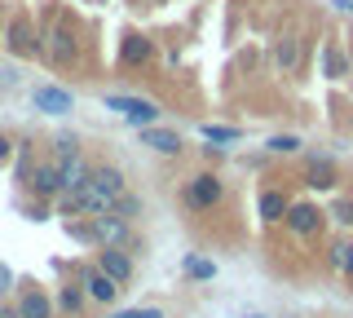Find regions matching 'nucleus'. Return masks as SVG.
I'll return each instance as SVG.
<instances>
[{"label": "nucleus", "instance_id": "20e7f679", "mask_svg": "<svg viewBox=\"0 0 353 318\" xmlns=\"http://www.w3.org/2000/svg\"><path fill=\"white\" fill-rule=\"evenodd\" d=\"M84 288H88V296H93V301H102V305H110L119 296V283L110 279L106 270H84Z\"/></svg>", "mask_w": 353, "mask_h": 318}, {"label": "nucleus", "instance_id": "aec40b11", "mask_svg": "<svg viewBox=\"0 0 353 318\" xmlns=\"http://www.w3.org/2000/svg\"><path fill=\"white\" fill-rule=\"evenodd\" d=\"M208 141H239V128H225V124H208L203 128Z\"/></svg>", "mask_w": 353, "mask_h": 318}, {"label": "nucleus", "instance_id": "2eb2a0df", "mask_svg": "<svg viewBox=\"0 0 353 318\" xmlns=\"http://www.w3.org/2000/svg\"><path fill=\"white\" fill-rule=\"evenodd\" d=\"M323 71L331 75V80H340V75L349 71V58H345L340 49H327V53H323Z\"/></svg>", "mask_w": 353, "mask_h": 318}, {"label": "nucleus", "instance_id": "7ed1b4c3", "mask_svg": "<svg viewBox=\"0 0 353 318\" xmlns=\"http://www.w3.org/2000/svg\"><path fill=\"white\" fill-rule=\"evenodd\" d=\"M58 181H62V190H80V186L88 181V163L75 155H58Z\"/></svg>", "mask_w": 353, "mask_h": 318}, {"label": "nucleus", "instance_id": "6ab92c4d", "mask_svg": "<svg viewBox=\"0 0 353 318\" xmlns=\"http://www.w3.org/2000/svg\"><path fill=\"white\" fill-rule=\"evenodd\" d=\"M185 274H190V279H212L216 266H212V261H199V257H190V261H185Z\"/></svg>", "mask_w": 353, "mask_h": 318}, {"label": "nucleus", "instance_id": "cd10ccee", "mask_svg": "<svg viewBox=\"0 0 353 318\" xmlns=\"http://www.w3.org/2000/svg\"><path fill=\"white\" fill-rule=\"evenodd\" d=\"M0 318H22V314L18 310H0Z\"/></svg>", "mask_w": 353, "mask_h": 318}, {"label": "nucleus", "instance_id": "1a4fd4ad", "mask_svg": "<svg viewBox=\"0 0 353 318\" xmlns=\"http://www.w3.org/2000/svg\"><path fill=\"white\" fill-rule=\"evenodd\" d=\"M88 181H93L97 190L106 195V199H119V195H124V177H119L115 168H97V172H88Z\"/></svg>", "mask_w": 353, "mask_h": 318}, {"label": "nucleus", "instance_id": "dca6fc26", "mask_svg": "<svg viewBox=\"0 0 353 318\" xmlns=\"http://www.w3.org/2000/svg\"><path fill=\"white\" fill-rule=\"evenodd\" d=\"M146 58H150V40L128 36V40H124V62H146Z\"/></svg>", "mask_w": 353, "mask_h": 318}, {"label": "nucleus", "instance_id": "a878e982", "mask_svg": "<svg viewBox=\"0 0 353 318\" xmlns=\"http://www.w3.org/2000/svg\"><path fill=\"white\" fill-rule=\"evenodd\" d=\"M5 155H9V137L0 133V159H5Z\"/></svg>", "mask_w": 353, "mask_h": 318}, {"label": "nucleus", "instance_id": "c85d7f7f", "mask_svg": "<svg viewBox=\"0 0 353 318\" xmlns=\"http://www.w3.org/2000/svg\"><path fill=\"white\" fill-rule=\"evenodd\" d=\"M243 318H261V314H243Z\"/></svg>", "mask_w": 353, "mask_h": 318}, {"label": "nucleus", "instance_id": "b1692460", "mask_svg": "<svg viewBox=\"0 0 353 318\" xmlns=\"http://www.w3.org/2000/svg\"><path fill=\"white\" fill-rule=\"evenodd\" d=\"M80 301H84V296L75 292V288H66V292H62V305H66V310H80Z\"/></svg>", "mask_w": 353, "mask_h": 318}, {"label": "nucleus", "instance_id": "412c9836", "mask_svg": "<svg viewBox=\"0 0 353 318\" xmlns=\"http://www.w3.org/2000/svg\"><path fill=\"white\" fill-rule=\"evenodd\" d=\"M309 186L327 190V186H331V163H323V159H318V163H314V172H309Z\"/></svg>", "mask_w": 353, "mask_h": 318}, {"label": "nucleus", "instance_id": "423d86ee", "mask_svg": "<svg viewBox=\"0 0 353 318\" xmlns=\"http://www.w3.org/2000/svg\"><path fill=\"white\" fill-rule=\"evenodd\" d=\"M36 106H40V111H49V115H66V111H71V93L44 84V89H36Z\"/></svg>", "mask_w": 353, "mask_h": 318}, {"label": "nucleus", "instance_id": "9d476101", "mask_svg": "<svg viewBox=\"0 0 353 318\" xmlns=\"http://www.w3.org/2000/svg\"><path fill=\"white\" fill-rule=\"evenodd\" d=\"M146 146H154L159 155H176V150H181V137L168 133V128H154V124H146Z\"/></svg>", "mask_w": 353, "mask_h": 318}, {"label": "nucleus", "instance_id": "6e6552de", "mask_svg": "<svg viewBox=\"0 0 353 318\" xmlns=\"http://www.w3.org/2000/svg\"><path fill=\"white\" fill-rule=\"evenodd\" d=\"M287 221H292L296 235H314V230H318V208L296 203V208H287Z\"/></svg>", "mask_w": 353, "mask_h": 318}, {"label": "nucleus", "instance_id": "0eeeda50", "mask_svg": "<svg viewBox=\"0 0 353 318\" xmlns=\"http://www.w3.org/2000/svg\"><path fill=\"white\" fill-rule=\"evenodd\" d=\"M97 270H106V274H110L115 283H124L128 274H132V261H128V257H124L119 248H106V252H102V266H97Z\"/></svg>", "mask_w": 353, "mask_h": 318}, {"label": "nucleus", "instance_id": "bb28decb", "mask_svg": "<svg viewBox=\"0 0 353 318\" xmlns=\"http://www.w3.org/2000/svg\"><path fill=\"white\" fill-rule=\"evenodd\" d=\"M0 288H9V270L5 266H0Z\"/></svg>", "mask_w": 353, "mask_h": 318}, {"label": "nucleus", "instance_id": "a211bd4d", "mask_svg": "<svg viewBox=\"0 0 353 318\" xmlns=\"http://www.w3.org/2000/svg\"><path fill=\"white\" fill-rule=\"evenodd\" d=\"M331 261H336V270L353 274V244H336V248H331Z\"/></svg>", "mask_w": 353, "mask_h": 318}, {"label": "nucleus", "instance_id": "9b49d317", "mask_svg": "<svg viewBox=\"0 0 353 318\" xmlns=\"http://www.w3.org/2000/svg\"><path fill=\"white\" fill-rule=\"evenodd\" d=\"M31 186H36L40 195H58V190H62V181H58V163H44V168H36Z\"/></svg>", "mask_w": 353, "mask_h": 318}, {"label": "nucleus", "instance_id": "4468645a", "mask_svg": "<svg viewBox=\"0 0 353 318\" xmlns=\"http://www.w3.org/2000/svg\"><path fill=\"white\" fill-rule=\"evenodd\" d=\"M261 217H265V221H283V217H287V199H283V195H261Z\"/></svg>", "mask_w": 353, "mask_h": 318}, {"label": "nucleus", "instance_id": "4be33fe9", "mask_svg": "<svg viewBox=\"0 0 353 318\" xmlns=\"http://www.w3.org/2000/svg\"><path fill=\"white\" fill-rule=\"evenodd\" d=\"M336 221L340 226H353V199H340L336 203Z\"/></svg>", "mask_w": 353, "mask_h": 318}, {"label": "nucleus", "instance_id": "f8f14e48", "mask_svg": "<svg viewBox=\"0 0 353 318\" xmlns=\"http://www.w3.org/2000/svg\"><path fill=\"white\" fill-rule=\"evenodd\" d=\"M49 310H53L49 296H40V292H27V296H22V305H18L22 318H49Z\"/></svg>", "mask_w": 353, "mask_h": 318}, {"label": "nucleus", "instance_id": "ddd939ff", "mask_svg": "<svg viewBox=\"0 0 353 318\" xmlns=\"http://www.w3.org/2000/svg\"><path fill=\"white\" fill-rule=\"evenodd\" d=\"M49 49H53V58H58V62H71L75 58V36H71V31H53Z\"/></svg>", "mask_w": 353, "mask_h": 318}, {"label": "nucleus", "instance_id": "f03ea898", "mask_svg": "<svg viewBox=\"0 0 353 318\" xmlns=\"http://www.w3.org/2000/svg\"><path fill=\"white\" fill-rule=\"evenodd\" d=\"M106 111H119L124 119H132V124H154V119H159V106L154 102H146V97H128V93H110Z\"/></svg>", "mask_w": 353, "mask_h": 318}, {"label": "nucleus", "instance_id": "39448f33", "mask_svg": "<svg viewBox=\"0 0 353 318\" xmlns=\"http://www.w3.org/2000/svg\"><path fill=\"white\" fill-rule=\"evenodd\" d=\"M185 199H190V203H199V208H212V203L221 199V181H216V177H208V172H203V177H194V181H190V190H185Z\"/></svg>", "mask_w": 353, "mask_h": 318}, {"label": "nucleus", "instance_id": "f257e3e1", "mask_svg": "<svg viewBox=\"0 0 353 318\" xmlns=\"http://www.w3.org/2000/svg\"><path fill=\"white\" fill-rule=\"evenodd\" d=\"M88 235H93L97 244H106V248H124V244H128V226H124V217H119L115 208H106V212H93V226H88Z\"/></svg>", "mask_w": 353, "mask_h": 318}, {"label": "nucleus", "instance_id": "5701e85b", "mask_svg": "<svg viewBox=\"0 0 353 318\" xmlns=\"http://www.w3.org/2000/svg\"><path fill=\"white\" fill-rule=\"evenodd\" d=\"M296 146H301L296 137H274V141H270V150H279V155H287V150H296Z\"/></svg>", "mask_w": 353, "mask_h": 318}, {"label": "nucleus", "instance_id": "393cba45", "mask_svg": "<svg viewBox=\"0 0 353 318\" xmlns=\"http://www.w3.org/2000/svg\"><path fill=\"white\" fill-rule=\"evenodd\" d=\"M115 318H163L159 310H124V314H115Z\"/></svg>", "mask_w": 353, "mask_h": 318}, {"label": "nucleus", "instance_id": "f3484780", "mask_svg": "<svg viewBox=\"0 0 353 318\" xmlns=\"http://www.w3.org/2000/svg\"><path fill=\"white\" fill-rule=\"evenodd\" d=\"M296 62H301V40H283V45H279V67L296 71Z\"/></svg>", "mask_w": 353, "mask_h": 318}]
</instances>
